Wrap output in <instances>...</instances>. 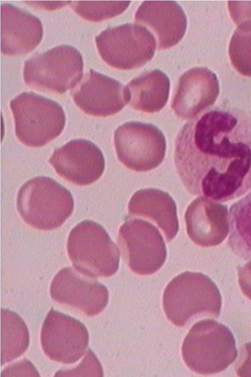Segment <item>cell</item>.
Returning <instances> with one entry per match:
<instances>
[{
    "label": "cell",
    "mask_w": 251,
    "mask_h": 377,
    "mask_svg": "<svg viewBox=\"0 0 251 377\" xmlns=\"http://www.w3.org/2000/svg\"><path fill=\"white\" fill-rule=\"evenodd\" d=\"M175 163L187 191L220 203L251 189V117L209 110L185 124L175 143Z\"/></svg>",
    "instance_id": "1"
},
{
    "label": "cell",
    "mask_w": 251,
    "mask_h": 377,
    "mask_svg": "<svg viewBox=\"0 0 251 377\" xmlns=\"http://www.w3.org/2000/svg\"><path fill=\"white\" fill-rule=\"evenodd\" d=\"M163 305L168 319L182 327L197 315L217 318L222 297L215 284L201 272L186 271L175 277L166 287Z\"/></svg>",
    "instance_id": "2"
},
{
    "label": "cell",
    "mask_w": 251,
    "mask_h": 377,
    "mask_svg": "<svg viewBox=\"0 0 251 377\" xmlns=\"http://www.w3.org/2000/svg\"><path fill=\"white\" fill-rule=\"evenodd\" d=\"M181 352L187 366L202 375L226 370L237 356L235 341L230 330L211 319L193 325L183 341Z\"/></svg>",
    "instance_id": "3"
},
{
    "label": "cell",
    "mask_w": 251,
    "mask_h": 377,
    "mask_svg": "<svg viewBox=\"0 0 251 377\" xmlns=\"http://www.w3.org/2000/svg\"><path fill=\"white\" fill-rule=\"evenodd\" d=\"M71 192L49 177L37 176L20 189L17 207L22 219L39 230H52L60 227L74 210Z\"/></svg>",
    "instance_id": "4"
},
{
    "label": "cell",
    "mask_w": 251,
    "mask_h": 377,
    "mask_svg": "<svg viewBox=\"0 0 251 377\" xmlns=\"http://www.w3.org/2000/svg\"><path fill=\"white\" fill-rule=\"evenodd\" d=\"M67 251L74 268L85 276L108 277L118 269L117 247L105 229L93 221H83L72 230Z\"/></svg>",
    "instance_id": "5"
},
{
    "label": "cell",
    "mask_w": 251,
    "mask_h": 377,
    "mask_svg": "<svg viewBox=\"0 0 251 377\" xmlns=\"http://www.w3.org/2000/svg\"><path fill=\"white\" fill-rule=\"evenodd\" d=\"M18 140L30 147L42 146L58 137L65 125L62 107L33 92H24L10 101Z\"/></svg>",
    "instance_id": "6"
},
{
    "label": "cell",
    "mask_w": 251,
    "mask_h": 377,
    "mask_svg": "<svg viewBox=\"0 0 251 377\" xmlns=\"http://www.w3.org/2000/svg\"><path fill=\"white\" fill-rule=\"evenodd\" d=\"M83 63L81 55L74 47L60 45L25 61L23 77L32 88L62 94L81 80Z\"/></svg>",
    "instance_id": "7"
},
{
    "label": "cell",
    "mask_w": 251,
    "mask_h": 377,
    "mask_svg": "<svg viewBox=\"0 0 251 377\" xmlns=\"http://www.w3.org/2000/svg\"><path fill=\"white\" fill-rule=\"evenodd\" d=\"M98 52L109 65L120 70L140 67L153 57L156 42L141 25L126 24L108 28L96 37Z\"/></svg>",
    "instance_id": "8"
},
{
    "label": "cell",
    "mask_w": 251,
    "mask_h": 377,
    "mask_svg": "<svg viewBox=\"0 0 251 377\" xmlns=\"http://www.w3.org/2000/svg\"><path fill=\"white\" fill-rule=\"evenodd\" d=\"M114 143L119 160L135 171L155 168L165 155V138L157 127L150 123L129 121L123 124L114 132Z\"/></svg>",
    "instance_id": "9"
},
{
    "label": "cell",
    "mask_w": 251,
    "mask_h": 377,
    "mask_svg": "<svg viewBox=\"0 0 251 377\" xmlns=\"http://www.w3.org/2000/svg\"><path fill=\"white\" fill-rule=\"evenodd\" d=\"M118 243L123 258L136 274H153L166 261V248L161 234L155 226L144 220L125 222L119 230Z\"/></svg>",
    "instance_id": "10"
},
{
    "label": "cell",
    "mask_w": 251,
    "mask_h": 377,
    "mask_svg": "<svg viewBox=\"0 0 251 377\" xmlns=\"http://www.w3.org/2000/svg\"><path fill=\"white\" fill-rule=\"evenodd\" d=\"M89 341L87 329L80 321L50 309L41 332L42 349L50 360L74 363L84 355Z\"/></svg>",
    "instance_id": "11"
},
{
    "label": "cell",
    "mask_w": 251,
    "mask_h": 377,
    "mask_svg": "<svg viewBox=\"0 0 251 377\" xmlns=\"http://www.w3.org/2000/svg\"><path fill=\"white\" fill-rule=\"evenodd\" d=\"M51 298L88 316L102 312L108 304L109 293L98 281L71 267L60 270L54 277L50 290Z\"/></svg>",
    "instance_id": "12"
},
{
    "label": "cell",
    "mask_w": 251,
    "mask_h": 377,
    "mask_svg": "<svg viewBox=\"0 0 251 377\" xmlns=\"http://www.w3.org/2000/svg\"><path fill=\"white\" fill-rule=\"evenodd\" d=\"M49 162L61 177L79 186L95 182L105 167L100 149L92 142L81 139L70 141L56 149Z\"/></svg>",
    "instance_id": "13"
},
{
    "label": "cell",
    "mask_w": 251,
    "mask_h": 377,
    "mask_svg": "<svg viewBox=\"0 0 251 377\" xmlns=\"http://www.w3.org/2000/svg\"><path fill=\"white\" fill-rule=\"evenodd\" d=\"M219 92L215 73L206 67L191 68L179 79L172 109L177 117L192 119L212 105Z\"/></svg>",
    "instance_id": "14"
},
{
    "label": "cell",
    "mask_w": 251,
    "mask_h": 377,
    "mask_svg": "<svg viewBox=\"0 0 251 377\" xmlns=\"http://www.w3.org/2000/svg\"><path fill=\"white\" fill-rule=\"evenodd\" d=\"M72 96L75 104L83 112L95 116L113 115L127 103L125 87L122 84L92 69Z\"/></svg>",
    "instance_id": "15"
},
{
    "label": "cell",
    "mask_w": 251,
    "mask_h": 377,
    "mask_svg": "<svg viewBox=\"0 0 251 377\" xmlns=\"http://www.w3.org/2000/svg\"><path fill=\"white\" fill-rule=\"evenodd\" d=\"M226 205L200 196L188 206L185 221L189 237L196 245L207 247L221 243L229 231Z\"/></svg>",
    "instance_id": "16"
},
{
    "label": "cell",
    "mask_w": 251,
    "mask_h": 377,
    "mask_svg": "<svg viewBox=\"0 0 251 377\" xmlns=\"http://www.w3.org/2000/svg\"><path fill=\"white\" fill-rule=\"evenodd\" d=\"M43 36L40 20L12 4L0 7V48L7 56H20L33 50Z\"/></svg>",
    "instance_id": "17"
},
{
    "label": "cell",
    "mask_w": 251,
    "mask_h": 377,
    "mask_svg": "<svg viewBox=\"0 0 251 377\" xmlns=\"http://www.w3.org/2000/svg\"><path fill=\"white\" fill-rule=\"evenodd\" d=\"M135 19L155 33L160 49L177 44L186 29L185 14L175 1H144L138 8Z\"/></svg>",
    "instance_id": "18"
},
{
    "label": "cell",
    "mask_w": 251,
    "mask_h": 377,
    "mask_svg": "<svg viewBox=\"0 0 251 377\" xmlns=\"http://www.w3.org/2000/svg\"><path fill=\"white\" fill-rule=\"evenodd\" d=\"M130 216H139L154 222L171 241L178 231L176 203L167 192L155 188L136 191L129 202Z\"/></svg>",
    "instance_id": "19"
},
{
    "label": "cell",
    "mask_w": 251,
    "mask_h": 377,
    "mask_svg": "<svg viewBox=\"0 0 251 377\" xmlns=\"http://www.w3.org/2000/svg\"><path fill=\"white\" fill-rule=\"evenodd\" d=\"M170 86L169 78L161 70L145 72L132 80L125 87L127 103L138 111L158 112L168 101Z\"/></svg>",
    "instance_id": "20"
},
{
    "label": "cell",
    "mask_w": 251,
    "mask_h": 377,
    "mask_svg": "<svg viewBox=\"0 0 251 377\" xmlns=\"http://www.w3.org/2000/svg\"><path fill=\"white\" fill-rule=\"evenodd\" d=\"M228 245L238 258L251 261V192L230 206Z\"/></svg>",
    "instance_id": "21"
},
{
    "label": "cell",
    "mask_w": 251,
    "mask_h": 377,
    "mask_svg": "<svg viewBox=\"0 0 251 377\" xmlns=\"http://www.w3.org/2000/svg\"><path fill=\"white\" fill-rule=\"evenodd\" d=\"M29 335L23 319L13 311H0L1 366L21 356L27 349Z\"/></svg>",
    "instance_id": "22"
},
{
    "label": "cell",
    "mask_w": 251,
    "mask_h": 377,
    "mask_svg": "<svg viewBox=\"0 0 251 377\" xmlns=\"http://www.w3.org/2000/svg\"><path fill=\"white\" fill-rule=\"evenodd\" d=\"M130 1H75L71 6L79 16L91 22H100L122 13Z\"/></svg>",
    "instance_id": "23"
},
{
    "label": "cell",
    "mask_w": 251,
    "mask_h": 377,
    "mask_svg": "<svg viewBox=\"0 0 251 377\" xmlns=\"http://www.w3.org/2000/svg\"><path fill=\"white\" fill-rule=\"evenodd\" d=\"M228 54L234 68L251 77V29L237 28L229 45Z\"/></svg>",
    "instance_id": "24"
},
{
    "label": "cell",
    "mask_w": 251,
    "mask_h": 377,
    "mask_svg": "<svg viewBox=\"0 0 251 377\" xmlns=\"http://www.w3.org/2000/svg\"><path fill=\"white\" fill-rule=\"evenodd\" d=\"M101 365L91 349L79 364L72 369L60 370L55 376H97L102 377Z\"/></svg>",
    "instance_id": "25"
},
{
    "label": "cell",
    "mask_w": 251,
    "mask_h": 377,
    "mask_svg": "<svg viewBox=\"0 0 251 377\" xmlns=\"http://www.w3.org/2000/svg\"><path fill=\"white\" fill-rule=\"evenodd\" d=\"M228 7L238 28L251 29V1H228Z\"/></svg>",
    "instance_id": "26"
},
{
    "label": "cell",
    "mask_w": 251,
    "mask_h": 377,
    "mask_svg": "<svg viewBox=\"0 0 251 377\" xmlns=\"http://www.w3.org/2000/svg\"><path fill=\"white\" fill-rule=\"evenodd\" d=\"M238 283L243 293L251 300V261L237 267Z\"/></svg>",
    "instance_id": "27"
},
{
    "label": "cell",
    "mask_w": 251,
    "mask_h": 377,
    "mask_svg": "<svg viewBox=\"0 0 251 377\" xmlns=\"http://www.w3.org/2000/svg\"><path fill=\"white\" fill-rule=\"evenodd\" d=\"M236 372L240 377H251V342L245 344Z\"/></svg>",
    "instance_id": "28"
},
{
    "label": "cell",
    "mask_w": 251,
    "mask_h": 377,
    "mask_svg": "<svg viewBox=\"0 0 251 377\" xmlns=\"http://www.w3.org/2000/svg\"><path fill=\"white\" fill-rule=\"evenodd\" d=\"M16 374H26L27 376H28V374H29L31 376H33L32 374L35 376H39L38 372L32 363L26 359L6 367L1 372V377L5 376L6 374H8H8H12H12H16Z\"/></svg>",
    "instance_id": "29"
},
{
    "label": "cell",
    "mask_w": 251,
    "mask_h": 377,
    "mask_svg": "<svg viewBox=\"0 0 251 377\" xmlns=\"http://www.w3.org/2000/svg\"><path fill=\"white\" fill-rule=\"evenodd\" d=\"M28 4L47 10H54L59 8L62 6L66 5L70 1H25Z\"/></svg>",
    "instance_id": "30"
}]
</instances>
